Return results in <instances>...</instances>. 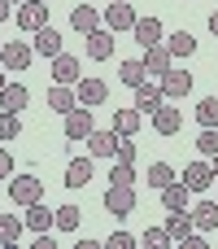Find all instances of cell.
Wrapping results in <instances>:
<instances>
[{"mask_svg": "<svg viewBox=\"0 0 218 249\" xmlns=\"http://www.w3.org/2000/svg\"><path fill=\"white\" fill-rule=\"evenodd\" d=\"M105 210L114 219H127L135 210V184H109L105 188Z\"/></svg>", "mask_w": 218, "mask_h": 249, "instance_id": "6da1fadb", "label": "cell"}, {"mask_svg": "<svg viewBox=\"0 0 218 249\" xmlns=\"http://www.w3.org/2000/svg\"><path fill=\"white\" fill-rule=\"evenodd\" d=\"M9 197H13L17 206L44 201V179H35V175H13V179H9Z\"/></svg>", "mask_w": 218, "mask_h": 249, "instance_id": "7a4b0ae2", "label": "cell"}, {"mask_svg": "<svg viewBox=\"0 0 218 249\" xmlns=\"http://www.w3.org/2000/svg\"><path fill=\"white\" fill-rule=\"evenodd\" d=\"M188 92H192V74L179 70V66H170V70L162 74V96H166V101H184Z\"/></svg>", "mask_w": 218, "mask_h": 249, "instance_id": "3957f363", "label": "cell"}, {"mask_svg": "<svg viewBox=\"0 0 218 249\" xmlns=\"http://www.w3.org/2000/svg\"><path fill=\"white\" fill-rule=\"evenodd\" d=\"M74 92H79V105H87V109H96V105H105V96H109V88H105V79H96V74H83V79L74 83Z\"/></svg>", "mask_w": 218, "mask_h": 249, "instance_id": "277c9868", "label": "cell"}, {"mask_svg": "<svg viewBox=\"0 0 218 249\" xmlns=\"http://www.w3.org/2000/svg\"><path fill=\"white\" fill-rule=\"evenodd\" d=\"M17 26H22L26 35H35L39 26H48V4H44V0H26V4L17 9Z\"/></svg>", "mask_w": 218, "mask_h": 249, "instance_id": "5b68a950", "label": "cell"}, {"mask_svg": "<svg viewBox=\"0 0 218 249\" xmlns=\"http://www.w3.org/2000/svg\"><path fill=\"white\" fill-rule=\"evenodd\" d=\"M31 57H35V48H31L26 39H9L4 53H0V66H4V70H26Z\"/></svg>", "mask_w": 218, "mask_h": 249, "instance_id": "8992f818", "label": "cell"}, {"mask_svg": "<svg viewBox=\"0 0 218 249\" xmlns=\"http://www.w3.org/2000/svg\"><path fill=\"white\" fill-rule=\"evenodd\" d=\"M92 131H96V123H92V109L87 105H79V109L66 114V140H87Z\"/></svg>", "mask_w": 218, "mask_h": 249, "instance_id": "52a82bcc", "label": "cell"}, {"mask_svg": "<svg viewBox=\"0 0 218 249\" xmlns=\"http://www.w3.org/2000/svg\"><path fill=\"white\" fill-rule=\"evenodd\" d=\"M135 22H140V18H135V9H131L127 0H114V4L105 9V26H109V31H131Z\"/></svg>", "mask_w": 218, "mask_h": 249, "instance_id": "ba28073f", "label": "cell"}, {"mask_svg": "<svg viewBox=\"0 0 218 249\" xmlns=\"http://www.w3.org/2000/svg\"><path fill=\"white\" fill-rule=\"evenodd\" d=\"M48 109H57L61 118H66L70 109H79V92H74V83H52V92H48Z\"/></svg>", "mask_w": 218, "mask_h": 249, "instance_id": "9c48e42d", "label": "cell"}, {"mask_svg": "<svg viewBox=\"0 0 218 249\" xmlns=\"http://www.w3.org/2000/svg\"><path fill=\"white\" fill-rule=\"evenodd\" d=\"M162 105H166L162 83H140V88H135V109H140V114H157Z\"/></svg>", "mask_w": 218, "mask_h": 249, "instance_id": "30bf717a", "label": "cell"}, {"mask_svg": "<svg viewBox=\"0 0 218 249\" xmlns=\"http://www.w3.org/2000/svg\"><path fill=\"white\" fill-rule=\"evenodd\" d=\"M31 48H35L39 57H48V61H52V57H61V35H57L52 26H39V31H35V39H31Z\"/></svg>", "mask_w": 218, "mask_h": 249, "instance_id": "8fae6325", "label": "cell"}, {"mask_svg": "<svg viewBox=\"0 0 218 249\" xmlns=\"http://www.w3.org/2000/svg\"><path fill=\"white\" fill-rule=\"evenodd\" d=\"M118 144H122V136H118V131H92V136H87L92 158H114V153H118Z\"/></svg>", "mask_w": 218, "mask_h": 249, "instance_id": "7c38bea8", "label": "cell"}, {"mask_svg": "<svg viewBox=\"0 0 218 249\" xmlns=\"http://www.w3.org/2000/svg\"><path fill=\"white\" fill-rule=\"evenodd\" d=\"M184 184H188L192 193H205V188L214 184V162H192V166L184 171Z\"/></svg>", "mask_w": 218, "mask_h": 249, "instance_id": "4fadbf2b", "label": "cell"}, {"mask_svg": "<svg viewBox=\"0 0 218 249\" xmlns=\"http://www.w3.org/2000/svg\"><path fill=\"white\" fill-rule=\"evenodd\" d=\"M26 228H31L35 236H39V232L57 228V214H52V210H48L44 201H31V206H26Z\"/></svg>", "mask_w": 218, "mask_h": 249, "instance_id": "5bb4252c", "label": "cell"}, {"mask_svg": "<svg viewBox=\"0 0 218 249\" xmlns=\"http://www.w3.org/2000/svg\"><path fill=\"white\" fill-rule=\"evenodd\" d=\"M70 26H74L79 35H92V31H101V13H96L92 4H74V13H70Z\"/></svg>", "mask_w": 218, "mask_h": 249, "instance_id": "9a60e30c", "label": "cell"}, {"mask_svg": "<svg viewBox=\"0 0 218 249\" xmlns=\"http://www.w3.org/2000/svg\"><path fill=\"white\" fill-rule=\"evenodd\" d=\"M87 39V57H96V61H105V57H114V31L105 26V31H92V35H83Z\"/></svg>", "mask_w": 218, "mask_h": 249, "instance_id": "2e32d148", "label": "cell"}, {"mask_svg": "<svg viewBox=\"0 0 218 249\" xmlns=\"http://www.w3.org/2000/svg\"><path fill=\"white\" fill-rule=\"evenodd\" d=\"M170 66H175V57H170V48H166V44L144 48V70H149V74H166Z\"/></svg>", "mask_w": 218, "mask_h": 249, "instance_id": "e0dca14e", "label": "cell"}, {"mask_svg": "<svg viewBox=\"0 0 218 249\" xmlns=\"http://www.w3.org/2000/svg\"><path fill=\"white\" fill-rule=\"evenodd\" d=\"M188 201H192V188H188L184 179H175V184L162 188V206H166V210H188Z\"/></svg>", "mask_w": 218, "mask_h": 249, "instance_id": "ac0fdd59", "label": "cell"}, {"mask_svg": "<svg viewBox=\"0 0 218 249\" xmlns=\"http://www.w3.org/2000/svg\"><path fill=\"white\" fill-rule=\"evenodd\" d=\"M188 214H192V228H197V232H214L218 228V201H201V206H192Z\"/></svg>", "mask_w": 218, "mask_h": 249, "instance_id": "d6986e66", "label": "cell"}, {"mask_svg": "<svg viewBox=\"0 0 218 249\" xmlns=\"http://www.w3.org/2000/svg\"><path fill=\"white\" fill-rule=\"evenodd\" d=\"M83 74H79V61L70 57V53H61V57H52V83H79Z\"/></svg>", "mask_w": 218, "mask_h": 249, "instance_id": "ffe728a7", "label": "cell"}, {"mask_svg": "<svg viewBox=\"0 0 218 249\" xmlns=\"http://www.w3.org/2000/svg\"><path fill=\"white\" fill-rule=\"evenodd\" d=\"M179 127H184V114H179V109H170V105H162V109L153 114V131H157V136H175Z\"/></svg>", "mask_w": 218, "mask_h": 249, "instance_id": "44dd1931", "label": "cell"}, {"mask_svg": "<svg viewBox=\"0 0 218 249\" xmlns=\"http://www.w3.org/2000/svg\"><path fill=\"white\" fill-rule=\"evenodd\" d=\"M92 179V158H70V166H66V188H83Z\"/></svg>", "mask_w": 218, "mask_h": 249, "instance_id": "7402d4cb", "label": "cell"}, {"mask_svg": "<svg viewBox=\"0 0 218 249\" xmlns=\"http://www.w3.org/2000/svg\"><path fill=\"white\" fill-rule=\"evenodd\" d=\"M26 101H31V92H26L22 83H9V88L0 92V109H4V114H22Z\"/></svg>", "mask_w": 218, "mask_h": 249, "instance_id": "603a6c76", "label": "cell"}, {"mask_svg": "<svg viewBox=\"0 0 218 249\" xmlns=\"http://www.w3.org/2000/svg\"><path fill=\"white\" fill-rule=\"evenodd\" d=\"M131 35H135L144 48H153V44H162V22H157V18H140V22L131 26Z\"/></svg>", "mask_w": 218, "mask_h": 249, "instance_id": "cb8c5ba5", "label": "cell"}, {"mask_svg": "<svg viewBox=\"0 0 218 249\" xmlns=\"http://www.w3.org/2000/svg\"><path fill=\"white\" fill-rule=\"evenodd\" d=\"M140 123H144V114H140L135 105L114 114V131H118V136H135V131H140Z\"/></svg>", "mask_w": 218, "mask_h": 249, "instance_id": "d4e9b609", "label": "cell"}, {"mask_svg": "<svg viewBox=\"0 0 218 249\" xmlns=\"http://www.w3.org/2000/svg\"><path fill=\"white\" fill-rule=\"evenodd\" d=\"M144 74H149V70H144V57H135V61H122V66H118V83H127V88H140V83H144Z\"/></svg>", "mask_w": 218, "mask_h": 249, "instance_id": "484cf974", "label": "cell"}, {"mask_svg": "<svg viewBox=\"0 0 218 249\" xmlns=\"http://www.w3.org/2000/svg\"><path fill=\"white\" fill-rule=\"evenodd\" d=\"M166 48H170V57H192V53H197V39H192L188 31H175V35L166 39Z\"/></svg>", "mask_w": 218, "mask_h": 249, "instance_id": "4316f807", "label": "cell"}, {"mask_svg": "<svg viewBox=\"0 0 218 249\" xmlns=\"http://www.w3.org/2000/svg\"><path fill=\"white\" fill-rule=\"evenodd\" d=\"M144 179H149V188H157V193H162V188H166V184H175V171H170V166H166V162H153V166H149V175H144Z\"/></svg>", "mask_w": 218, "mask_h": 249, "instance_id": "83f0119b", "label": "cell"}, {"mask_svg": "<svg viewBox=\"0 0 218 249\" xmlns=\"http://www.w3.org/2000/svg\"><path fill=\"white\" fill-rule=\"evenodd\" d=\"M22 228H26V219H13V214H0V245H13V241L22 236Z\"/></svg>", "mask_w": 218, "mask_h": 249, "instance_id": "f1b7e54d", "label": "cell"}, {"mask_svg": "<svg viewBox=\"0 0 218 249\" xmlns=\"http://www.w3.org/2000/svg\"><path fill=\"white\" fill-rule=\"evenodd\" d=\"M17 136H22V118H17V114H4V109H0V144L17 140Z\"/></svg>", "mask_w": 218, "mask_h": 249, "instance_id": "f546056e", "label": "cell"}, {"mask_svg": "<svg viewBox=\"0 0 218 249\" xmlns=\"http://www.w3.org/2000/svg\"><path fill=\"white\" fill-rule=\"evenodd\" d=\"M197 123H201V127H218V96H205V101L197 105Z\"/></svg>", "mask_w": 218, "mask_h": 249, "instance_id": "4dcf8cb0", "label": "cell"}, {"mask_svg": "<svg viewBox=\"0 0 218 249\" xmlns=\"http://www.w3.org/2000/svg\"><path fill=\"white\" fill-rule=\"evenodd\" d=\"M52 214H57V228H61V232H74V228H79V219H83V214H79V206H57Z\"/></svg>", "mask_w": 218, "mask_h": 249, "instance_id": "1f68e13d", "label": "cell"}, {"mask_svg": "<svg viewBox=\"0 0 218 249\" xmlns=\"http://www.w3.org/2000/svg\"><path fill=\"white\" fill-rule=\"evenodd\" d=\"M197 149H201V158H214V153H218V131H214V127H201Z\"/></svg>", "mask_w": 218, "mask_h": 249, "instance_id": "d6a6232c", "label": "cell"}, {"mask_svg": "<svg viewBox=\"0 0 218 249\" xmlns=\"http://www.w3.org/2000/svg\"><path fill=\"white\" fill-rule=\"evenodd\" d=\"M109 184H135V166H131V162H118V166L109 171Z\"/></svg>", "mask_w": 218, "mask_h": 249, "instance_id": "836d02e7", "label": "cell"}, {"mask_svg": "<svg viewBox=\"0 0 218 249\" xmlns=\"http://www.w3.org/2000/svg\"><path fill=\"white\" fill-rule=\"evenodd\" d=\"M140 245H153V249H162V245H170V232H166V228H149V232L140 236Z\"/></svg>", "mask_w": 218, "mask_h": 249, "instance_id": "e575fe53", "label": "cell"}, {"mask_svg": "<svg viewBox=\"0 0 218 249\" xmlns=\"http://www.w3.org/2000/svg\"><path fill=\"white\" fill-rule=\"evenodd\" d=\"M118 162H131L135 166V144H131V136H122V144H118V153H114Z\"/></svg>", "mask_w": 218, "mask_h": 249, "instance_id": "d590c367", "label": "cell"}, {"mask_svg": "<svg viewBox=\"0 0 218 249\" xmlns=\"http://www.w3.org/2000/svg\"><path fill=\"white\" fill-rule=\"evenodd\" d=\"M131 245H135L131 232H114V236H109V249H131Z\"/></svg>", "mask_w": 218, "mask_h": 249, "instance_id": "8d00e7d4", "label": "cell"}, {"mask_svg": "<svg viewBox=\"0 0 218 249\" xmlns=\"http://www.w3.org/2000/svg\"><path fill=\"white\" fill-rule=\"evenodd\" d=\"M0 175H4V179L13 175V153H9V149H0Z\"/></svg>", "mask_w": 218, "mask_h": 249, "instance_id": "74e56055", "label": "cell"}, {"mask_svg": "<svg viewBox=\"0 0 218 249\" xmlns=\"http://www.w3.org/2000/svg\"><path fill=\"white\" fill-rule=\"evenodd\" d=\"M210 31H214V35H218V9H214V13H210Z\"/></svg>", "mask_w": 218, "mask_h": 249, "instance_id": "f35d334b", "label": "cell"}, {"mask_svg": "<svg viewBox=\"0 0 218 249\" xmlns=\"http://www.w3.org/2000/svg\"><path fill=\"white\" fill-rule=\"evenodd\" d=\"M4 18H9V0H0V22H4Z\"/></svg>", "mask_w": 218, "mask_h": 249, "instance_id": "ab89813d", "label": "cell"}, {"mask_svg": "<svg viewBox=\"0 0 218 249\" xmlns=\"http://www.w3.org/2000/svg\"><path fill=\"white\" fill-rule=\"evenodd\" d=\"M4 88H9V79H4V70H0V92H4Z\"/></svg>", "mask_w": 218, "mask_h": 249, "instance_id": "60d3db41", "label": "cell"}, {"mask_svg": "<svg viewBox=\"0 0 218 249\" xmlns=\"http://www.w3.org/2000/svg\"><path fill=\"white\" fill-rule=\"evenodd\" d=\"M210 162H214V179H218V153H214V158H210Z\"/></svg>", "mask_w": 218, "mask_h": 249, "instance_id": "b9f144b4", "label": "cell"}, {"mask_svg": "<svg viewBox=\"0 0 218 249\" xmlns=\"http://www.w3.org/2000/svg\"><path fill=\"white\" fill-rule=\"evenodd\" d=\"M9 4H26V0H9Z\"/></svg>", "mask_w": 218, "mask_h": 249, "instance_id": "7bdbcfd3", "label": "cell"}, {"mask_svg": "<svg viewBox=\"0 0 218 249\" xmlns=\"http://www.w3.org/2000/svg\"><path fill=\"white\" fill-rule=\"evenodd\" d=\"M0 53H4V44H0Z\"/></svg>", "mask_w": 218, "mask_h": 249, "instance_id": "ee69618b", "label": "cell"}, {"mask_svg": "<svg viewBox=\"0 0 218 249\" xmlns=\"http://www.w3.org/2000/svg\"><path fill=\"white\" fill-rule=\"evenodd\" d=\"M0 179H4V175H0Z\"/></svg>", "mask_w": 218, "mask_h": 249, "instance_id": "f6af8a7d", "label": "cell"}, {"mask_svg": "<svg viewBox=\"0 0 218 249\" xmlns=\"http://www.w3.org/2000/svg\"><path fill=\"white\" fill-rule=\"evenodd\" d=\"M44 4H48V0H44Z\"/></svg>", "mask_w": 218, "mask_h": 249, "instance_id": "bcb514c9", "label": "cell"}]
</instances>
